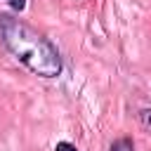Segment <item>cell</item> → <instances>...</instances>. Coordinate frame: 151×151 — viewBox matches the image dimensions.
<instances>
[{
  "mask_svg": "<svg viewBox=\"0 0 151 151\" xmlns=\"http://www.w3.org/2000/svg\"><path fill=\"white\" fill-rule=\"evenodd\" d=\"M0 40L7 52L31 73L40 78H57L61 73V57L57 47L28 24L0 14Z\"/></svg>",
  "mask_w": 151,
  "mask_h": 151,
  "instance_id": "cell-1",
  "label": "cell"
},
{
  "mask_svg": "<svg viewBox=\"0 0 151 151\" xmlns=\"http://www.w3.org/2000/svg\"><path fill=\"white\" fill-rule=\"evenodd\" d=\"M111 151H134V144H132L130 137H120L111 144Z\"/></svg>",
  "mask_w": 151,
  "mask_h": 151,
  "instance_id": "cell-2",
  "label": "cell"
},
{
  "mask_svg": "<svg viewBox=\"0 0 151 151\" xmlns=\"http://www.w3.org/2000/svg\"><path fill=\"white\" fill-rule=\"evenodd\" d=\"M139 120L146 125V127H151V111L149 109H144V111H139Z\"/></svg>",
  "mask_w": 151,
  "mask_h": 151,
  "instance_id": "cell-3",
  "label": "cell"
},
{
  "mask_svg": "<svg viewBox=\"0 0 151 151\" xmlns=\"http://www.w3.org/2000/svg\"><path fill=\"white\" fill-rule=\"evenodd\" d=\"M54 151H78V149H76L71 142H59V144L54 146Z\"/></svg>",
  "mask_w": 151,
  "mask_h": 151,
  "instance_id": "cell-4",
  "label": "cell"
},
{
  "mask_svg": "<svg viewBox=\"0 0 151 151\" xmlns=\"http://www.w3.org/2000/svg\"><path fill=\"white\" fill-rule=\"evenodd\" d=\"M9 7L17 9V12H21V9L26 7V0H9Z\"/></svg>",
  "mask_w": 151,
  "mask_h": 151,
  "instance_id": "cell-5",
  "label": "cell"
}]
</instances>
